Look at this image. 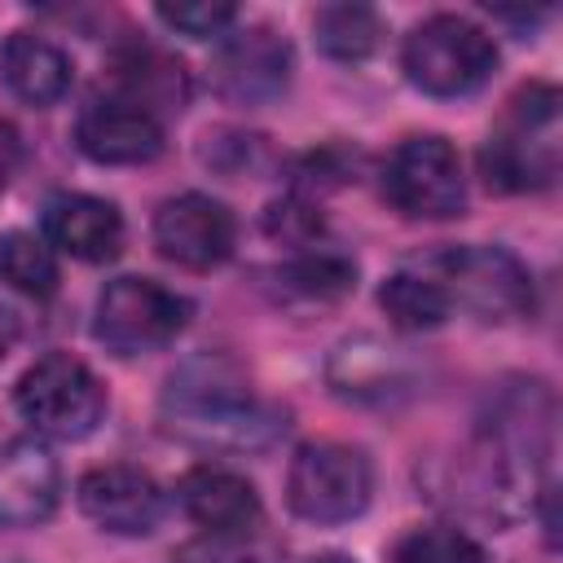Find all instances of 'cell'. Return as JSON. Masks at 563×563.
<instances>
[{
  "label": "cell",
  "instance_id": "obj_1",
  "mask_svg": "<svg viewBox=\"0 0 563 563\" xmlns=\"http://www.w3.org/2000/svg\"><path fill=\"white\" fill-rule=\"evenodd\" d=\"M163 418L176 435L211 449H255L286 427L268 405L251 396L246 374L216 352L185 361L167 378Z\"/></svg>",
  "mask_w": 563,
  "mask_h": 563
},
{
  "label": "cell",
  "instance_id": "obj_2",
  "mask_svg": "<svg viewBox=\"0 0 563 563\" xmlns=\"http://www.w3.org/2000/svg\"><path fill=\"white\" fill-rule=\"evenodd\" d=\"M563 123H559V88L528 84L506 101V114L488 132L479 150V172L493 189L528 194L550 189L559 176Z\"/></svg>",
  "mask_w": 563,
  "mask_h": 563
},
{
  "label": "cell",
  "instance_id": "obj_3",
  "mask_svg": "<svg viewBox=\"0 0 563 563\" xmlns=\"http://www.w3.org/2000/svg\"><path fill=\"white\" fill-rule=\"evenodd\" d=\"M400 62L413 88L431 97H466L488 84L497 66V44L471 18L435 13L409 31Z\"/></svg>",
  "mask_w": 563,
  "mask_h": 563
},
{
  "label": "cell",
  "instance_id": "obj_4",
  "mask_svg": "<svg viewBox=\"0 0 563 563\" xmlns=\"http://www.w3.org/2000/svg\"><path fill=\"white\" fill-rule=\"evenodd\" d=\"M13 400H18V413L35 427V435H48V440H84L106 413V387L70 352L40 356L18 378Z\"/></svg>",
  "mask_w": 563,
  "mask_h": 563
},
{
  "label": "cell",
  "instance_id": "obj_5",
  "mask_svg": "<svg viewBox=\"0 0 563 563\" xmlns=\"http://www.w3.org/2000/svg\"><path fill=\"white\" fill-rule=\"evenodd\" d=\"M369 457L339 440L303 444L286 471V501L308 523H347L369 506Z\"/></svg>",
  "mask_w": 563,
  "mask_h": 563
},
{
  "label": "cell",
  "instance_id": "obj_6",
  "mask_svg": "<svg viewBox=\"0 0 563 563\" xmlns=\"http://www.w3.org/2000/svg\"><path fill=\"white\" fill-rule=\"evenodd\" d=\"M383 198L409 220H449L466 202L462 158L444 136H405L383 163Z\"/></svg>",
  "mask_w": 563,
  "mask_h": 563
},
{
  "label": "cell",
  "instance_id": "obj_7",
  "mask_svg": "<svg viewBox=\"0 0 563 563\" xmlns=\"http://www.w3.org/2000/svg\"><path fill=\"white\" fill-rule=\"evenodd\" d=\"M431 277L449 295V308L457 303L479 321H510L532 308V277L501 246H453L435 255Z\"/></svg>",
  "mask_w": 563,
  "mask_h": 563
},
{
  "label": "cell",
  "instance_id": "obj_8",
  "mask_svg": "<svg viewBox=\"0 0 563 563\" xmlns=\"http://www.w3.org/2000/svg\"><path fill=\"white\" fill-rule=\"evenodd\" d=\"M189 321V299L154 277H114L97 299V339L119 356L167 347Z\"/></svg>",
  "mask_w": 563,
  "mask_h": 563
},
{
  "label": "cell",
  "instance_id": "obj_9",
  "mask_svg": "<svg viewBox=\"0 0 563 563\" xmlns=\"http://www.w3.org/2000/svg\"><path fill=\"white\" fill-rule=\"evenodd\" d=\"M290 66H295L290 44L273 26L255 22L220 40L211 57V88L233 106H268L286 92Z\"/></svg>",
  "mask_w": 563,
  "mask_h": 563
},
{
  "label": "cell",
  "instance_id": "obj_10",
  "mask_svg": "<svg viewBox=\"0 0 563 563\" xmlns=\"http://www.w3.org/2000/svg\"><path fill=\"white\" fill-rule=\"evenodd\" d=\"M233 242H238V224L229 207L207 194H176L154 211L158 255L189 273L220 268L233 255Z\"/></svg>",
  "mask_w": 563,
  "mask_h": 563
},
{
  "label": "cell",
  "instance_id": "obj_11",
  "mask_svg": "<svg viewBox=\"0 0 563 563\" xmlns=\"http://www.w3.org/2000/svg\"><path fill=\"white\" fill-rule=\"evenodd\" d=\"M79 510L106 528V532H119V537H145L158 528L163 510H167V497L158 488V479L141 466H128V462H110V466H92L79 488Z\"/></svg>",
  "mask_w": 563,
  "mask_h": 563
},
{
  "label": "cell",
  "instance_id": "obj_12",
  "mask_svg": "<svg viewBox=\"0 0 563 563\" xmlns=\"http://www.w3.org/2000/svg\"><path fill=\"white\" fill-rule=\"evenodd\" d=\"M75 145L106 167H128V163H150L163 150V123L141 110L128 97H97L84 106L75 123Z\"/></svg>",
  "mask_w": 563,
  "mask_h": 563
},
{
  "label": "cell",
  "instance_id": "obj_13",
  "mask_svg": "<svg viewBox=\"0 0 563 563\" xmlns=\"http://www.w3.org/2000/svg\"><path fill=\"white\" fill-rule=\"evenodd\" d=\"M62 471L40 440H9L0 449V528H31L57 510Z\"/></svg>",
  "mask_w": 563,
  "mask_h": 563
},
{
  "label": "cell",
  "instance_id": "obj_14",
  "mask_svg": "<svg viewBox=\"0 0 563 563\" xmlns=\"http://www.w3.org/2000/svg\"><path fill=\"white\" fill-rule=\"evenodd\" d=\"M176 501L198 528H207L216 537H238V532L260 528V493L246 475H238L229 466L185 471L176 484Z\"/></svg>",
  "mask_w": 563,
  "mask_h": 563
},
{
  "label": "cell",
  "instance_id": "obj_15",
  "mask_svg": "<svg viewBox=\"0 0 563 563\" xmlns=\"http://www.w3.org/2000/svg\"><path fill=\"white\" fill-rule=\"evenodd\" d=\"M44 242L84 264H101V260H114L123 246V216L106 198L57 194L44 207Z\"/></svg>",
  "mask_w": 563,
  "mask_h": 563
},
{
  "label": "cell",
  "instance_id": "obj_16",
  "mask_svg": "<svg viewBox=\"0 0 563 563\" xmlns=\"http://www.w3.org/2000/svg\"><path fill=\"white\" fill-rule=\"evenodd\" d=\"M0 79L18 101L53 106L70 88V57L35 31H13L0 44Z\"/></svg>",
  "mask_w": 563,
  "mask_h": 563
},
{
  "label": "cell",
  "instance_id": "obj_17",
  "mask_svg": "<svg viewBox=\"0 0 563 563\" xmlns=\"http://www.w3.org/2000/svg\"><path fill=\"white\" fill-rule=\"evenodd\" d=\"M119 79H123V92L128 101H136L141 110H150L158 119V106L163 110H180L185 97H189V79L180 70V62L163 57V53H150V48H136L119 62Z\"/></svg>",
  "mask_w": 563,
  "mask_h": 563
},
{
  "label": "cell",
  "instance_id": "obj_18",
  "mask_svg": "<svg viewBox=\"0 0 563 563\" xmlns=\"http://www.w3.org/2000/svg\"><path fill=\"white\" fill-rule=\"evenodd\" d=\"M312 35H317V48L325 57L365 62L383 40V22L369 4H321L312 13Z\"/></svg>",
  "mask_w": 563,
  "mask_h": 563
},
{
  "label": "cell",
  "instance_id": "obj_19",
  "mask_svg": "<svg viewBox=\"0 0 563 563\" xmlns=\"http://www.w3.org/2000/svg\"><path fill=\"white\" fill-rule=\"evenodd\" d=\"M378 303L400 330H435L449 317V295L440 290V282L431 273H409V268L391 273L378 286Z\"/></svg>",
  "mask_w": 563,
  "mask_h": 563
},
{
  "label": "cell",
  "instance_id": "obj_20",
  "mask_svg": "<svg viewBox=\"0 0 563 563\" xmlns=\"http://www.w3.org/2000/svg\"><path fill=\"white\" fill-rule=\"evenodd\" d=\"M0 282L13 286L18 295H31V299H48L57 290V260H53V246L35 233H22V229H9L0 233Z\"/></svg>",
  "mask_w": 563,
  "mask_h": 563
},
{
  "label": "cell",
  "instance_id": "obj_21",
  "mask_svg": "<svg viewBox=\"0 0 563 563\" xmlns=\"http://www.w3.org/2000/svg\"><path fill=\"white\" fill-rule=\"evenodd\" d=\"M277 282H282L286 295L330 303V299H343L356 286V264L339 251H303V255H295L290 264L277 268Z\"/></svg>",
  "mask_w": 563,
  "mask_h": 563
},
{
  "label": "cell",
  "instance_id": "obj_22",
  "mask_svg": "<svg viewBox=\"0 0 563 563\" xmlns=\"http://www.w3.org/2000/svg\"><path fill=\"white\" fill-rule=\"evenodd\" d=\"M387 563H484V545L449 523L409 528L391 541Z\"/></svg>",
  "mask_w": 563,
  "mask_h": 563
},
{
  "label": "cell",
  "instance_id": "obj_23",
  "mask_svg": "<svg viewBox=\"0 0 563 563\" xmlns=\"http://www.w3.org/2000/svg\"><path fill=\"white\" fill-rule=\"evenodd\" d=\"M158 18L189 40H211L238 18V9L224 0H189V4H158Z\"/></svg>",
  "mask_w": 563,
  "mask_h": 563
},
{
  "label": "cell",
  "instance_id": "obj_24",
  "mask_svg": "<svg viewBox=\"0 0 563 563\" xmlns=\"http://www.w3.org/2000/svg\"><path fill=\"white\" fill-rule=\"evenodd\" d=\"M246 537H251V532H238V537H216V532H207V537L180 545L176 563H264V559L251 554Z\"/></svg>",
  "mask_w": 563,
  "mask_h": 563
},
{
  "label": "cell",
  "instance_id": "obj_25",
  "mask_svg": "<svg viewBox=\"0 0 563 563\" xmlns=\"http://www.w3.org/2000/svg\"><path fill=\"white\" fill-rule=\"evenodd\" d=\"M268 233H273V238H282V242L303 246L308 238H317V233H321V216H317L308 202L286 198V202L268 207Z\"/></svg>",
  "mask_w": 563,
  "mask_h": 563
},
{
  "label": "cell",
  "instance_id": "obj_26",
  "mask_svg": "<svg viewBox=\"0 0 563 563\" xmlns=\"http://www.w3.org/2000/svg\"><path fill=\"white\" fill-rule=\"evenodd\" d=\"M18 163H22V136H18V128L9 119H0V189L13 180Z\"/></svg>",
  "mask_w": 563,
  "mask_h": 563
},
{
  "label": "cell",
  "instance_id": "obj_27",
  "mask_svg": "<svg viewBox=\"0 0 563 563\" xmlns=\"http://www.w3.org/2000/svg\"><path fill=\"white\" fill-rule=\"evenodd\" d=\"M13 343H18V312L0 303V361L13 352Z\"/></svg>",
  "mask_w": 563,
  "mask_h": 563
},
{
  "label": "cell",
  "instance_id": "obj_28",
  "mask_svg": "<svg viewBox=\"0 0 563 563\" xmlns=\"http://www.w3.org/2000/svg\"><path fill=\"white\" fill-rule=\"evenodd\" d=\"M308 563H356V559H347V554H339V550H325V554H312Z\"/></svg>",
  "mask_w": 563,
  "mask_h": 563
},
{
  "label": "cell",
  "instance_id": "obj_29",
  "mask_svg": "<svg viewBox=\"0 0 563 563\" xmlns=\"http://www.w3.org/2000/svg\"><path fill=\"white\" fill-rule=\"evenodd\" d=\"M0 563H22V559H0Z\"/></svg>",
  "mask_w": 563,
  "mask_h": 563
}]
</instances>
